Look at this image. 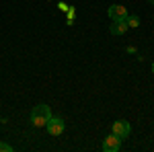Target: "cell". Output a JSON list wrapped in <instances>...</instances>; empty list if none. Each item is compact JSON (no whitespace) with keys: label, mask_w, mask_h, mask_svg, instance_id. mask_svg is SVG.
<instances>
[{"label":"cell","mask_w":154,"mask_h":152,"mask_svg":"<svg viewBox=\"0 0 154 152\" xmlns=\"http://www.w3.org/2000/svg\"><path fill=\"white\" fill-rule=\"evenodd\" d=\"M49 117H51V109H49V105L39 103V105H35L33 111H31V123H33L35 128H45V123L49 121Z\"/></svg>","instance_id":"6da1fadb"},{"label":"cell","mask_w":154,"mask_h":152,"mask_svg":"<svg viewBox=\"0 0 154 152\" xmlns=\"http://www.w3.org/2000/svg\"><path fill=\"white\" fill-rule=\"evenodd\" d=\"M113 134H115V136H117L121 142L128 140V138L131 136V126H130V121H125V119H117V121L113 123Z\"/></svg>","instance_id":"7a4b0ae2"},{"label":"cell","mask_w":154,"mask_h":152,"mask_svg":"<svg viewBox=\"0 0 154 152\" xmlns=\"http://www.w3.org/2000/svg\"><path fill=\"white\" fill-rule=\"evenodd\" d=\"M45 128L51 136H60V134H64V128H66V121L62 119V117H49V121L45 123Z\"/></svg>","instance_id":"3957f363"},{"label":"cell","mask_w":154,"mask_h":152,"mask_svg":"<svg viewBox=\"0 0 154 152\" xmlns=\"http://www.w3.org/2000/svg\"><path fill=\"white\" fill-rule=\"evenodd\" d=\"M105 152H117L121 148V140H119L115 134H111V136H107L105 140H103V146H101Z\"/></svg>","instance_id":"277c9868"},{"label":"cell","mask_w":154,"mask_h":152,"mask_svg":"<svg viewBox=\"0 0 154 152\" xmlns=\"http://www.w3.org/2000/svg\"><path fill=\"white\" fill-rule=\"evenodd\" d=\"M107 14H109L111 21H119V19H125V17H128V11H125V6H121V4H111L109 11H107Z\"/></svg>","instance_id":"5b68a950"},{"label":"cell","mask_w":154,"mask_h":152,"mask_svg":"<svg viewBox=\"0 0 154 152\" xmlns=\"http://www.w3.org/2000/svg\"><path fill=\"white\" fill-rule=\"evenodd\" d=\"M128 29H130V27H128V23H125V19L111 21V25H109V33H111V35H123Z\"/></svg>","instance_id":"8992f818"},{"label":"cell","mask_w":154,"mask_h":152,"mask_svg":"<svg viewBox=\"0 0 154 152\" xmlns=\"http://www.w3.org/2000/svg\"><path fill=\"white\" fill-rule=\"evenodd\" d=\"M125 23H128V27H131V29H136V27H140V17H138V14H131V17H125Z\"/></svg>","instance_id":"52a82bcc"},{"label":"cell","mask_w":154,"mask_h":152,"mask_svg":"<svg viewBox=\"0 0 154 152\" xmlns=\"http://www.w3.org/2000/svg\"><path fill=\"white\" fill-rule=\"evenodd\" d=\"M0 152H12V146L6 142H0Z\"/></svg>","instance_id":"ba28073f"},{"label":"cell","mask_w":154,"mask_h":152,"mask_svg":"<svg viewBox=\"0 0 154 152\" xmlns=\"http://www.w3.org/2000/svg\"><path fill=\"white\" fill-rule=\"evenodd\" d=\"M152 74H154V62H152Z\"/></svg>","instance_id":"9c48e42d"},{"label":"cell","mask_w":154,"mask_h":152,"mask_svg":"<svg viewBox=\"0 0 154 152\" xmlns=\"http://www.w3.org/2000/svg\"><path fill=\"white\" fill-rule=\"evenodd\" d=\"M148 2H150V4H154V0H148Z\"/></svg>","instance_id":"30bf717a"},{"label":"cell","mask_w":154,"mask_h":152,"mask_svg":"<svg viewBox=\"0 0 154 152\" xmlns=\"http://www.w3.org/2000/svg\"><path fill=\"white\" fill-rule=\"evenodd\" d=\"M152 19H154V17H152Z\"/></svg>","instance_id":"8fae6325"}]
</instances>
